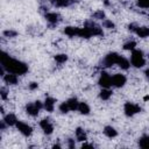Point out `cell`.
Returning <instances> with one entry per match:
<instances>
[{"label":"cell","instance_id":"4316f807","mask_svg":"<svg viewBox=\"0 0 149 149\" xmlns=\"http://www.w3.org/2000/svg\"><path fill=\"white\" fill-rule=\"evenodd\" d=\"M59 111L63 112V113H68V112H70V108H69L66 101H65V102H62V104L59 105Z\"/></svg>","mask_w":149,"mask_h":149},{"label":"cell","instance_id":"44dd1931","mask_svg":"<svg viewBox=\"0 0 149 149\" xmlns=\"http://www.w3.org/2000/svg\"><path fill=\"white\" fill-rule=\"evenodd\" d=\"M51 2H54L56 6L58 7H65V6H69L71 5L74 0H50Z\"/></svg>","mask_w":149,"mask_h":149},{"label":"cell","instance_id":"9a60e30c","mask_svg":"<svg viewBox=\"0 0 149 149\" xmlns=\"http://www.w3.org/2000/svg\"><path fill=\"white\" fill-rule=\"evenodd\" d=\"M3 121L6 122V125H8V126H13V125H16V122H17V119H16V116L14 115V114H7L5 118H3Z\"/></svg>","mask_w":149,"mask_h":149},{"label":"cell","instance_id":"277c9868","mask_svg":"<svg viewBox=\"0 0 149 149\" xmlns=\"http://www.w3.org/2000/svg\"><path fill=\"white\" fill-rule=\"evenodd\" d=\"M43 106H44V105H42L41 101H35V102L28 104V105L26 106V112H27L29 115H31V116H36V115L38 114L40 109H41Z\"/></svg>","mask_w":149,"mask_h":149},{"label":"cell","instance_id":"5b68a950","mask_svg":"<svg viewBox=\"0 0 149 149\" xmlns=\"http://www.w3.org/2000/svg\"><path fill=\"white\" fill-rule=\"evenodd\" d=\"M123 109H125V113L127 116H133L134 114L141 112V107L136 104H133V102H126Z\"/></svg>","mask_w":149,"mask_h":149},{"label":"cell","instance_id":"cb8c5ba5","mask_svg":"<svg viewBox=\"0 0 149 149\" xmlns=\"http://www.w3.org/2000/svg\"><path fill=\"white\" fill-rule=\"evenodd\" d=\"M76 137L78 141H85L86 140V134L81 128H77L76 129Z\"/></svg>","mask_w":149,"mask_h":149},{"label":"cell","instance_id":"7c38bea8","mask_svg":"<svg viewBox=\"0 0 149 149\" xmlns=\"http://www.w3.org/2000/svg\"><path fill=\"white\" fill-rule=\"evenodd\" d=\"M3 80H5L7 84H9V85H15L19 79H17V74L12 73V72H8V73H6V74L3 76Z\"/></svg>","mask_w":149,"mask_h":149},{"label":"cell","instance_id":"d6a6232c","mask_svg":"<svg viewBox=\"0 0 149 149\" xmlns=\"http://www.w3.org/2000/svg\"><path fill=\"white\" fill-rule=\"evenodd\" d=\"M1 98H2V99H6V98H7V93H6L5 88H1Z\"/></svg>","mask_w":149,"mask_h":149},{"label":"cell","instance_id":"9c48e42d","mask_svg":"<svg viewBox=\"0 0 149 149\" xmlns=\"http://www.w3.org/2000/svg\"><path fill=\"white\" fill-rule=\"evenodd\" d=\"M85 27L88 28V30L91 31V34H92L93 36L102 35V29H101L99 26H97L95 23H93V22H86V23H85Z\"/></svg>","mask_w":149,"mask_h":149},{"label":"cell","instance_id":"603a6c76","mask_svg":"<svg viewBox=\"0 0 149 149\" xmlns=\"http://www.w3.org/2000/svg\"><path fill=\"white\" fill-rule=\"evenodd\" d=\"M112 95V91L109 88H102L101 92H100V98L102 100H108Z\"/></svg>","mask_w":149,"mask_h":149},{"label":"cell","instance_id":"7402d4cb","mask_svg":"<svg viewBox=\"0 0 149 149\" xmlns=\"http://www.w3.org/2000/svg\"><path fill=\"white\" fill-rule=\"evenodd\" d=\"M78 111L81 114H88L90 113V107L86 102H79L78 104Z\"/></svg>","mask_w":149,"mask_h":149},{"label":"cell","instance_id":"e575fe53","mask_svg":"<svg viewBox=\"0 0 149 149\" xmlns=\"http://www.w3.org/2000/svg\"><path fill=\"white\" fill-rule=\"evenodd\" d=\"M73 146H74V144H73V141H72V140H69V147L72 148Z\"/></svg>","mask_w":149,"mask_h":149},{"label":"cell","instance_id":"484cf974","mask_svg":"<svg viewBox=\"0 0 149 149\" xmlns=\"http://www.w3.org/2000/svg\"><path fill=\"white\" fill-rule=\"evenodd\" d=\"M135 45H136V43H135L134 41H130V42H127V43L123 45V49H125V50H134V49H135Z\"/></svg>","mask_w":149,"mask_h":149},{"label":"cell","instance_id":"30bf717a","mask_svg":"<svg viewBox=\"0 0 149 149\" xmlns=\"http://www.w3.org/2000/svg\"><path fill=\"white\" fill-rule=\"evenodd\" d=\"M130 27L139 37L146 38L149 36V28L148 27H135V28H134V26H130Z\"/></svg>","mask_w":149,"mask_h":149},{"label":"cell","instance_id":"4dcf8cb0","mask_svg":"<svg viewBox=\"0 0 149 149\" xmlns=\"http://www.w3.org/2000/svg\"><path fill=\"white\" fill-rule=\"evenodd\" d=\"M3 35H5V36H7V37H12V36H15V35H16V33H15V31H13V30H6V31L3 33Z\"/></svg>","mask_w":149,"mask_h":149},{"label":"cell","instance_id":"f546056e","mask_svg":"<svg viewBox=\"0 0 149 149\" xmlns=\"http://www.w3.org/2000/svg\"><path fill=\"white\" fill-rule=\"evenodd\" d=\"M104 26H105L106 28H108V29L114 28V23H113L112 21H109V20H105V21H104Z\"/></svg>","mask_w":149,"mask_h":149},{"label":"cell","instance_id":"d6986e66","mask_svg":"<svg viewBox=\"0 0 149 149\" xmlns=\"http://www.w3.org/2000/svg\"><path fill=\"white\" fill-rule=\"evenodd\" d=\"M118 65H119L121 69H125V70H127V69L129 68L130 63H129V61H128L127 58H125V57L120 56V58H119V62H118Z\"/></svg>","mask_w":149,"mask_h":149},{"label":"cell","instance_id":"2e32d148","mask_svg":"<svg viewBox=\"0 0 149 149\" xmlns=\"http://www.w3.org/2000/svg\"><path fill=\"white\" fill-rule=\"evenodd\" d=\"M104 134L107 136V137H115L116 135H118V133H116V130L113 128V127H111V126H106L105 128H104Z\"/></svg>","mask_w":149,"mask_h":149},{"label":"cell","instance_id":"7a4b0ae2","mask_svg":"<svg viewBox=\"0 0 149 149\" xmlns=\"http://www.w3.org/2000/svg\"><path fill=\"white\" fill-rule=\"evenodd\" d=\"M130 63L135 68H142L146 64V59L143 57V52L141 50H132V56H130Z\"/></svg>","mask_w":149,"mask_h":149},{"label":"cell","instance_id":"4fadbf2b","mask_svg":"<svg viewBox=\"0 0 149 149\" xmlns=\"http://www.w3.org/2000/svg\"><path fill=\"white\" fill-rule=\"evenodd\" d=\"M44 108L48 111V112H52L54 108H55V99L48 97L45 98V101H44Z\"/></svg>","mask_w":149,"mask_h":149},{"label":"cell","instance_id":"3957f363","mask_svg":"<svg viewBox=\"0 0 149 149\" xmlns=\"http://www.w3.org/2000/svg\"><path fill=\"white\" fill-rule=\"evenodd\" d=\"M119 58H120V55H118L116 52H111L107 56H105V58L102 61V66L109 68V66H112L114 64H118Z\"/></svg>","mask_w":149,"mask_h":149},{"label":"cell","instance_id":"ba28073f","mask_svg":"<svg viewBox=\"0 0 149 149\" xmlns=\"http://www.w3.org/2000/svg\"><path fill=\"white\" fill-rule=\"evenodd\" d=\"M126 77L121 73H115L114 76H112V86L115 87H121L126 84Z\"/></svg>","mask_w":149,"mask_h":149},{"label":"cell","instance_id":"6da1fadb","mask_svg":"<svg viewBox=\"0 0 149 149\" xmlns=\"http://www.w3.org/2000/svg\"><path fill=\"white\" fill-rule=\"evenodd\" d=\"M0 61H1V65L5 68V70L7 72H12L15 74H24L28 71V66L24 63L20 62L19 59L12 58L5 51L1 52Z\"/></svg>","mask_w":149,"mask_h":149},{"label":"cell","instance_id":"d4e9b609","mask_svg":"<svg viewBox=\"0 0 149 149\" xmlns=\"http://www.w3.org/2000/svg\"><path fill=\"white\" fill-rule=\"evenodd\" d=\"M55 61H56L57 63L62 64V63H64V62L68 61V56H66L65 54H58V55L55 56Z\"/></svg>","mask_w":149,"mask_h":149},{"label":"cell","instance_id":"8fae6325","mask_svg":"<svg viewBox=\"0 0 149 149\" xmlns=\"http://www.w3.org/2000/svg\"><path fill=\"white\" fill-rule=\"evenodd\" d=\"M40 126H41V128L44 130L45 134H51L52 130H54V126H52V123H51L48 119H43V120L40 122Z\"/></svg>","mask_w":149,"mask_h":149},{"label":"cell","instance_id":"e0dca14e","mask_svg":"<svg viewBox=\"0 0 149 149\" xmlns=\"http://www.w3.org/2000/svg\"><path fill=\"white\" fill-rule=\"evenodd\" d=\"M64 33L70 36V37H73V36H78V28L77 27H66L64 29Z\"/></svg>","mask_w":149,"mask_h":149},{"label":"cell","instance_id":"5bb4252c","mask_svg":"<svg viewBox=\"0 0 149 149\" xmlns=\"http://www.w3.org/2000/svg\"><path fill=\"white\" fill-rule=\"evenodd\" d=\"M45 19H47V21L50 22L51 24H55V23L58 22L59 16H58V14H56V13H47V14H45Z\"/></svg>","mask_w":149,"mask_h":149},{"label":"cell","instance_id":"ac0fdd59","mask_svg":"<svg viewBox=\"0 0 149 149\" xmlns=\"http://www.w3.org/2000/svg\"><path fill=\"white\" fill-rule=\"evenodd\" d=\"M139 144H140V147L143 148V149H149V135L142 136V137L140 139V141H139Z\"/></svg>","mask_w":149,"mask_h":149},{"label":"cell","instance_id":"8992f818","mask_svg":"<svg viewBox=\"0 0 149 149\" xmlns=\"http://www.w3.org/2000/svg\"><path fill=\"white\" fill-rule=\"evenodd\" d=\"M15 126H16L17 130H19L21 134H23L24 136H29V135L31 134V132H33V128H31L28 123H26V122H23V121H17Z\"/></svg>","mask_w":149,"mask_h":149},{"label":"cell","instance_id":"83f0119b","mask_svg":"<svg viewBox=\"0 0 149 149\" xmlns=\"http://www.w3.org/2000/svg\"><path fill=\"white\" fill-rule=\"evenodd\" d=\"M137 5L142 8H149V0H136Z\"/></svg>","mask_w":149,"mask_h":149},{"label":"cell","instance_id":"52a82bcc","mask_svg":"<svg viewBox=\"0 0 149 149\" xmlns=\"http://www.w3.org/2000/svg\"><path fill=\"white\" fill-rule=\"evenodd\" d=\"M99 85L102 86V88H109L112 86V77L108 73L102 72L99 78Z\"/></svg>","mask_w":149,"mask_h":149},{"label":"cell","instance_id":"1f68e13d","mask_svg":"<svg viewBox=\"0 0 149 149\" xmlns=\"http://www.w3.org/2000/svg\"><path fill=\"white\" fill-rule=\"evenodd\" d=\"M29 88H30V90H35V88H37V83H30Z\"/></svg>","mask_w":149,"mask_h":149},{"label":"cell","instance_id":"ffe728a7","mask_svg":"<svg viewBox=\"0 0 149 149\" xmlns=\"http://www.w3.org/2000/svg\"><path fill=\"white\" fill-rule=\"evenodd\" d=\"M66 104H68L70 111H76V109H78V104H79V102H78V100H77L76 98L69 99V100L66 101Z\"/></svg>","mask_w":149,"mask_h":149},{"label":"cell","instance_id":"836d02e7","mask_svg":"<svg viewBox=\"0 0 149 149\" xmlns=\"http://www.w3.org/2000/svg\"><path fill=\"white\" fill-rule=\"evenodd\" d=\"M144 74H146V77H147V79L149 80V69H147V70H146V72H144Z\"/></svg>","mask_w":149,"mask_h":149},{"label":"cell","instance_id":"f1b7e54d","mask_svg":"<svg viewBox=\"0 0 149 149\" xmlns=\"http://www.w3.org/2000/svg\"><path fill=\"white\" fill-rule=\"evenodd\" d=\"M93 16H94L95 19H104V17H105V13H104L102 10H98L97 13L93 14Z\"/></svg>","mask_w":149,"mask_h":149}]
</instances>
